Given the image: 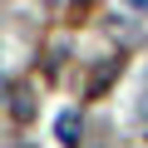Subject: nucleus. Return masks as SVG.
<instances>
[{"label": "nucleus", "instance_id": "1", "mask_svg": "<svg viewBox=\"0 0 148 148\" xmlns=\"http://www.w3.org/2000/svg\"><path fill=\"white\" fill-rule=\"evenodd\" d=\"M54 138H59L64 148H79V143H84V119H79V109H59V119H54Z\"/></svg>", "mask_w": 148, "mask_h": 148}, {"label": "nucleus", "instance_id": "5", "mask_svg": "<svg viewBox=\"0 0 148 148\" xmlns=\"http://www.w3.org/2000/svg\"><path fill=\"white\" fill-rule=\"evenodd\" d=\"M0 99H5V84H0Z\"/></svg>", "mask_w": 148, "mask_h": 148}, {"label": "nucleus", "instance_id": "3", "mask_svg": "<svg viewBox=\"0 0 148 148\" xmlns=\"http://www.w3.org/2000/svg\"><path fill=\"white\" fill-rule=\"evenodd\" d=\"M10 109H15V119H20V123H25V119L35 114V104H30V94H25V89H20L15 99H10Z\"/></svg>", "mask_w": 148, "mask_h": 148}, {"label": "nucleus", "instance_id": "2", "mask_svg": "<svg viewBox=\"0 0 148 148\" xmlns=\"http://www.w3.org/2000/svg\"><path fill=\"white\" fill-rule=\"evenodd\" d=\"M114 74H119V59H109L104 69H94V79H89V94H104V89H109V79H114Z\"/></svg>", "mask_w": 148, "mask_h": 148}, {"label": "nucleus", "instance_id": "4", "mask_svg": "<svg viewBox=\"0 0 148 148\" xmlns=\"http://www.w3.org/2000/svg\"><path fill=\"white\" fill-rule=\"evenodd\" d=\"M128 5H138V10H148V0H128Z\"/></svg>", "mask_w": 148, "mask_h": 148}]
</instances>
